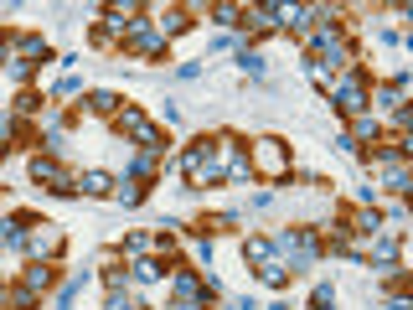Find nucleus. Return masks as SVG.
Returning <instances> with one entry per match:
<instances>
[{"mask_svg": "<svg viewBox=\"0 0 413 310\" xmlns=\"http://www.w3.org/2000/svg\"><path fill=\"white\" fill-rule=\"evenodd\" d=\"M331 104L341 109V114H362L367 109V83H362V73H352V78H341V83H331Z\"/></svg>", "mask_w": 413, "mask_h": 310, "instance_id": "nucleus-2", "label": "nucleus"}, {"mask_svg": "<svg viewBox=\"0 0 413 310\" xmlns=\"http://www.w3.org/2000/svg\"><path fill=\"white\" fill-rule=\"evenodd\" d=\"M160 274H165V269H160L155 259H140V264H135V279H145V284H150V279H160Z\"/></svg>", "mask_w": 413, "mask_h": 310, "instance_id": "nucleus-17", "label": "nucleus"}, {"mask_svg": "<svg viewBox=\"0 0 413 310\" xmlns=\"http://www.w3.org/2000/svg\"><path fill=\"white\" fill-rule=\"evenodd\" d=\"M88 109H93V114H114V109H119V94H108V88H98V94L88 99Z\"/></svg>", "mask_w": 413, "mask_h": 310, "instance_id": "nucleus-11", "label": "nucleus"}, {"mask_svg": "<svg viewBox=\"0 0 413 310\" xmlns=\"http://www.w3.org/2000/svg\"><path fill=\"white\" fill-rule=\"evenodd\" d=\"M253 166L258 171H285V150H279V140H258V155H253Z\"/></svg>", "mask_w": 413, "mask_h": 310, "instance_id": "nucleus-3", "label": "nucleus"}, {"mask_svg": "<svg viewBox=\"0 0 413 310\" xmlns=\"http://www.w3.org/2000/svg\"><path fill=\"white\" fill-rule=\"evenodd\" d=\"M108 310H145V305H135V300H119V295H114V300H108Z\"/></svg>", "mask_w": 413, "mask_h": 310, "instance_id": "nucleus-21", "label": "nucleus"}, {"mask_svg": "<svg viewBox=\"0 0 413 310\" xmlns=\"http://www.w3.org/2000/svg\"><path fill=\"white\" fill-rule=\"evenodd\" d=\"M212 21H217V26H233V21H238V6H217Z\"/></svg>", "mask_w": 413, "mask_h": 310, "instance_id": "nucleus-19", "label": "nucleus"}, {"mask_svg": "<svg viewBox=\"0 0 413 310\" xmlns=\"http://www.w3.org/2000/svg\"><path fill=\"white\" fill-rule=\"evenodd\" d=\"M26 249H31V254H41V259H52V254L62 249V233L41 223V233H31V238H26Z\"/></svg>", "mask_w": 413, "mask_h": 310, "instance_id": "nucleus-4", "label": "nucleus"}, {"mask_svg": "<svg viewBox=\"0 0 413 310\" xmlns=\"http://www.w3.org/2000/svg\"><path fill=\"white\" fill-rule=\"evenodd\" d=\"M52 279H57L52 264H31L26 269V290H52Z\"/></svg>", "mask_w": 413, "mask_h": 310, "instance_id": "nucleus-5", "label": "nucleus"}, {"mask_svg": "<svg viewBox=\"0 0 413 310\" xmlns=\"http://www.w3.org/2000/svg\"><path fill=\"white\" fill-rule=\"evenodd\" d=\"M238 68H243V73H253V78H264V57H258V52H238Z\"/></svg>", "mask_w": 413, "mask_h": 310, "instance_id": "nucleus-15", "label": "nucleus"}, {"mask_svg": "<svg viewBox=\"0 0 413 310\" xmlns=\"http://www.w3.org/2000/svg\"><path fill=\"white\" fill-rule=\"evenodd\" d=\"M16 52L26 57V62H31V57H47V41H41V36H21V41H16Z\"/></svg>", "mask_w": 413, "mask_h": 310, "instance_id": "nucleus-13", "label": "nucleus"}, {"mask_svg": "<svg viewBox=\"0 0 413 310\" xmlns=\"http://www.w3.org/2000/svg\"><path fill=\"white\" fill-rule=\"evenodd\" d=\"M248 259H253V264H269V259H274V243H269V238H248Z\"/></svg>", "mask_w": 413, "mask_h": 310, "instance_id": "nucleus-14", "label": "nucleus"}, {"mask_svg": "<svg viewBox=\"0 0 413 310\" xmlns=\"http://www.w3.org/2000/svg\"><path fill=\"white\" fill-rule=\"evenodd\" d=\"M140 196H145L140 181H114V202H119V207H140Z\"/></svg>", "mask_w": 413, "mask_h": 310, "instance_id": "nucleus-6", "label": "nucleus"}, {"mask_svg": "<svg viewBox=\"0 0 413 310\" xmlns=\"http://www.w3.org/2000/svg\"><path fill=\"white\" fill-rule=\"evenodd\" d=\"M387 310H408V300H403V295H393V300H387Z\"/></svg>", "mask_w": 413, "mask_h": 310, "instance_id": "nucleus-22", "label": "nucleus"}, {"mask_svg": "<svg viewBox=\"0 0 413 310\" xmlns=\"http://www.w3.org/2000/svg\"><path fill=\"white\" fill-rule=\"evenodd\" d=\"M16 109H21V114H36L41 99H36V94H21V99H16Z\"/></svg>", "mask_w": 413, "mask_h": 310, "instance_id": "nucleus-20", "label": "nucleus"}, {"mask_svg": "<svg viewBox=\"0 0 413 310\" xmlns=\"http://www.w3.org/2000/svg\"><path fill=\"white\" fill-rule=\"evenodd\" d=\"M258 279H264V284H274V290H279V284L290 279V269H285L279 259H269V264H258Z\"/></svg>", "mask_w": 413, "mask_h": 310, "instance_id": "nucleus-8", "label": "nucleus"}, {"mask_svg": "<svg viewBox=\"0 0 413 310\" xmlns=\"http://www.w3.org/2000/svg\"><path fill=\"white\" fill-rule=\"evenodd\" d=\"M129 171H135L140 181H145V176H155V155H150V150H140L135 161H129Z\"/></svg>", "mask_w": 413, "mask_h": 310, "instance_id": "nucleus-16", "label": "nucleus"}, {"mask_svg": "<svg viewBox=\"0 0 413 310\" xmlns=\"http://www.w3.org/2000/svg\"><path fill=\"white\" fill-rule=\"evenodd\" d=\"M352 140H377V119L372 114H357L352 119Z\"/></svg>", "mask_w": 413, "mask_h": 310, "instance_id": "nucleus-12", "label": "nucleus"}, {"mask_svg": "<svg viewBox=\"0 0 413 310\" xmlns=\"http://www.w3.org/2000/svg\"><path fill=\"white\" fill-rule=\"evenodd\" d=\"M119 129H124V135H135L140 150H150V155H160V150H165V135L140 114V109H124V114H119Z\"/></svg>", "mask_w": 413, "mask_h": 310, "instance_id": "nucleus-1", "label": "nucleus"}, {"mask_svg": "<svg viewBox=\"0 0 413 310\" xmlns=\"http://www.w3.org/2000/svg\"><path fill=\"white\" fill-rule=\"evenodd\" d=\"M155 31H160V36H181V31H186V11H165Z\"/></svg>", "mask_w": 413, "mask_h": 310, "instance_id": "nucleus-9", "label": "nucleus"}, {"mask_svg": "<svg viewBox=\"0 0 413 310\" xmlns=\"http://www.w3.org/2000/svg\"><path fill=\"white\" fill-rule=\"evenodd\" d=\"M83 191H88V196L114 191V176H108V171H88V176H83Z\"/></svg>", "mask_w": 413, "mask_h": 310, "instance_id": "nucleus-7", "label": "nucleus"}, {"mask_svg": "<svg viewBox=\"0 0 413 310\" xmlns=\"http://www.w3.org/2000/svg\"><path fill=\"white\" fill-rule=\"evenodd\" d=\"M403 88H408L403 78H398V83H382V88H377V104H387V109H398V104H403Z\"/></svg>", "mask_w": 413, "mask_h": 310, "instance_id": "nucleus-10", "label": "nucleus"}, {"mask_svg": "<svg viewBox=\"0 0 413 310\" xmlns=\"http://www.w3.org/2000/svg\"><path fill=\"white\" fill-rule=\"evenodd\" d=\"M0 305H6V290H0Z\"/></svg>", "mask_w": 413, "mask_h": 310, "instance_id": "nucleus-23", "label": "nucleus"}, {"mask_svg": "<svg viewBox=\"0 0 413 310\" xmlns=\"http://www.w3.org/2000/svg\"><path fill=\"white\" fill-rule=\"evenodd\" d=\"M145 249H150V238H140V233L124 238V254H129V259H145Z\"/></svg>", "mask_w": 413, "mask_h": 310, "instance_id": "nucleus-18", "label": "nucleus"}]
</instances>
